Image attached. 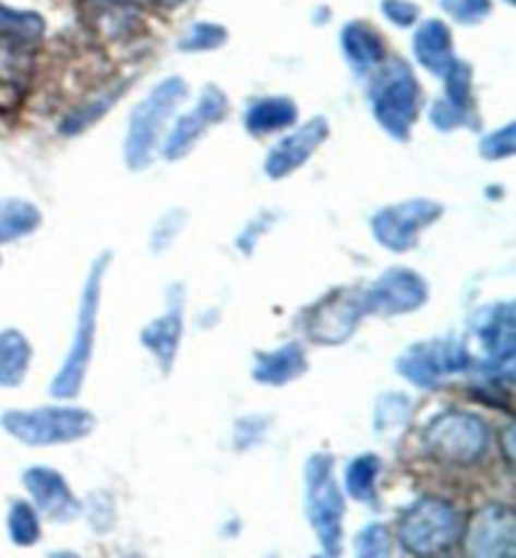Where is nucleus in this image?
Segmentation results:
<instances>
[{
  "label": "nucleus",
  "instance_id": "obj_1",
  "mask_svg": "<svg viewBox=\"0 0 516 558\" xmlns=\"http://www.w3.org/2000/svg\"><path fill=\"white\" fill-rule=\"evenodd\" d=\"M419 81L404 61L393 59L381 65L371 84V104L379 124L391 136L406 138L419 113Z\"/></svg>",
  "mask_w": 516,
  "mask_h": 558
},
{
  "label": "nucleus",
  "instance_id": "obj_2",
  "mask_svg": "<svg viewBox=\"0 0 516 558\" xmlns=\"http://www.w3.org/2000/svg\"><path fill=\"white\" fill-rule=\"evenodd\" d=\"M187 96V84L182 78L171 76L154 88V92L136 106L131 113V126L127 136V161L131 169H144L149 163L159 134L179 104Z\"/></svg>",
  "mask_w": 516,
  "mask_h": 558
},
{
  "label": "nucleus",
  "instance_id": "obj_3",
  "mask_svg": "<svg viewBox=\"0 0 516 558\" xmlns=\"http://www.w3.org/2000/svg\"><path fill=\"white\" fill-rule=\"evenodd\" d=\"M3 428L28 446H51L84 438L94 428V415L81 408H38L11 410L3 417Z\"/></svg>",
  "mask_w": 516,
  "mask_h": 558
},
{
  "label": "nucleus",
  "instance_id": "obj_4",
  "mask_svg": "<svg viewBox=\"0 0 516 558\" xmlns=\"http://www.w3.org/2000/svg\"><path fill=\"white\" fill-rule=\"evenodd\" d=\"M458 515L444 500L423 498L408 508L398 526L400 546L416 556L446 554L456 544Z\"/></svg>",
  "mask_w": 516,
  "mask_h": 558
},
{
  "label": "nucleus",
  "instance_id": "obj_5",
  "mask_svg": "<svg viewBox=\"0 0 516 558\" xmlns=\"http://www.w3.org/2000/svg\"><path fill=\"white\" fill-rule=\"evenodd\" d=\"M425 448L433 458L448 465L477 463L489 448V430L484 421L471 413H444L425 430Z\"/></svg>",
  "mask_w": 516,
  "mask_h": 558
},
{
  "label": "nucleus",
  "instance_id": "obj_6",
  "mask_svg": "<svg viewBox=\"0 0 516 558\" xmlns=\"http://www.w3.org/2000/svg\"><path fill=\"white\" fill-rule=\"evenodd\" d=\"M109 257H101L94 265L92 275H88V284L84 290V300H81L79 312V327L76 338L71 344V355L65 360L61 375L56 377L51 385V392L56 398H73L84 383L88 360H92L94 348V325H96V310H98V294H101V277Z\"/></svg>",
  "mask_w": 516,
  "mask_h": 558
},
{
  "label": "nucleus",
  "instance_id": "obj_7",
  "mask_svg": "<svg viewBox=\"0 0 516 558\" xmlns=\"http://www.w3.org/2000/svg\"><path fill=\"white\" fill-rule=\"evenodd\" d=\"M308 506L317 538L327 556L340 554V521L343 496L333 478V458L315 456L308 463Z\"/></svg>",
  "mask_w": 516,
  "mask_h": 558
},
{
  "label": "nucleus",
  "instance_id": "obj_8",
  "mask_svg": "<svg viewBox=\"0 0 516 558\" xmlns=\"http://www.w3.org/2000/svg\"><path fill=\"white\" fill-rule=\"evenodd\" d=\"M469 365V352L456 340H433L423 344H413L404 357L398 360V371L408 380L423 388H433L441 377L464 371Z\"/></svg>",
  "mask_w": 516,
  "mask_h": 558
},
{
  "label": "nucleus",
  "instance_id": "obj_9",
  "mask_svg": "<svg viewBox=\"0 0 516 558\" xmlns=\"http://www.w3.org/2000/svg\"><path fill=\"white\" fill-rule=\"evenodd\" d=\"M441 217V207L436 202L416 199L404 202L396 207H388L373 217V234L383 247L406 252L413 247L416 236L423 227H429L433 219Z\"/></svg>",
  "mask_w": 516,
  "mask_h": 558
},
{
  "label": "nucleus",
  "instance_id": "obj_10",
  "mask_svg": "<svg viewBox=\"0 0 516 558\" xmlns=\"http://www.w3.org/2000/svg\"><path fill=\"white\" fill-rule=\"evenodd\" d=\"M368 312L365 292L360 290H338L317 305L310 319V338L335 344L350 338V332L356 330L358 319Z\"/></svg>",
  "mask_w": 516,
  "mask_h": 558
},
{
  "label": "nucleus",
  "instance_id": "obj_11",
  "mask_svg": "<svg viewBox=\"0 0 516 558\" xmlns=\"http://www.w3.org/2000/svg\"><path fill=\"white\" fill-rule=\"evenodd\" d=\"M368 310L383 312V315H400L411 312L425 302L423 279L408 269H391L373 284L371 292H365Z\"/></svg>",
  "mask_w": 516,
  "mask_h": 558
},
{
  "label": "nucleus",
  "instance_id": "obj_12",
  "mask_svg": "<svg viewBox=\"0 0 516 558\" xmlns=\"http://www.w3.org/2000/svg\"><path fill=\"white\" fill-rule=\"evenodd\" d=\"M225 113H227L225 94L215 86L204 88L196 109L177 121L175 131H171L167 144H164V154H167V159H179V156H184L192 149V144L196 142V138L202 136V131L209 124L223 121Z\"/></svg>",
  "mask_w": 516,
  "mask_h": 558
},
{
  "label": "nucleus",
  "instance_id": "obj_13",
  "mask_svg": "<svg viewBox=\"0 0 516 558\" xmlns=\"http://www.w3.org/2000/svg\"><path fill=\"white\" fill-rule=\"evenodd\" d=\"M325 136H327V121L323 117H317L313 121H308L305 126H300L288 138H283V142L277 144L267 156V163H265L267 177L283 179L288 177L290 171L302 167V163L310 159V154L325 142Z\"/></svg>",
  "mask_w": 516,
  "mask_h": 558
},
{
  "label": "nucleus",
  "instance_id": "obj_14",
  "mask_svg": "<svg viewBox=\"0 0 516 558\" xmlns=\"http://www.w3.org/2000/svg\"><path fill=\"white\" fill-rule=\"evenodd\" d=\"M514 513L506 506H489L477 515L469 533L471 554L514 556Z\"/></svg>",
  "mask_w": 516,
  "mask_h": 558
},
{
  "label": "nucleus",
  "instance_id": "obj_15",
  "mask_svg": "<svg viewBox=\"0 0 516 558\" xmlns=\"http://www.w3.org/2000/svg\"><path fill=\"white\" fill-rule=\"evenodd\" d=\"M473 332L489 352L491 363L509 367L514 357V310L512 305H496L481 312L473 325ZM512 371V367H509Z\"/></svg>",
  "mask_w": 516,
  "mask_h": 558
},
{
  "label": "nucleus",
  "instance_id": "obj_16",
  "mask_svg": "<svg viewBox=\"0 0 516 558\" xmlns=\"http://www.w3.org/2000/svg\"><path fill=\"white\" fill-rule=\"evenodd\" d=\"M23 481H26L36 506L44 513L51 515V519L71 521L73 515L79 513L76 498L71 496L69 486H65L59 473L48 471V468H31V471L23 475Z\"/></svg>",
  "mask_w": 516,
  "mask_h": 558
},
{
  "label": "nucleus",
  "instance_id": "obj_17",
  "mask_svg": "<svg viewBox=\"0 0 516 558\" xmlns=\"http://www.w3.org/2000/svg\"><path fill=\"white\" fill-rule=\"evenodd\" d=\"M413 53L425 71L436 73V76H446V71L456 61L452 48V33H448L446 23L425 21L413 36Z\"/></svg>",
  "mask_w": 516,
  "mask_h": 558
},
{
  "label": "nucleus",
  "instance_id": "obj_18",
  "mask_svg": "<svg viewBox=\"0 0 516 558\" xmlns=\"http://www.w3.org/2000/svg\"><path fill=\"white\" fill-rule=\"evenodd\" d=\"M305 352H302L300 344H285L277 352H260L255 357V371H252V375L260 383L285 385L292 377L305 373Z\"/></svg>",
  "mask_w": 516,
  "mask_h": 558
},
{
  "label": "nucleus",
  "instance_id": "obj_19",
  "mask_svg": "<svg viewBox=\"0 0 516 558\" xmlns=\"http://www.w3.org/2000/svg\"><path fill=\"white\" fill-rule=\"evenodd\" d=\"M179 335H182V290L177 294V302L169 305L167 315L157 319V323H152L142 335L146 348L159 355L164 371H169L171 360H175Z\"/></svg>",
  "mask_w": 516,
  "mask_h": 558
},
{
  "label": "nucleus",
  "instance_id": "obj_20",
  "mask_svg": "<svg viewBox=\"0 0 516 558\" xmlns=\"http://www.w3.org/2000/svg\"><path fill=\"white\" fill-rule=\"evenodd\" d=\"M343 51H346L348 61L353 63L356 73H365L381 63L383 40L365 23H348L346 31H343Z\"/></svg>",
  "mask_w": 516,
  "mask_h": 558
},
{
  "label": "nucleus",
  "instance_id": "obj_21",
  "mask_svg": "<svg viewBox=\"0 0 516 558\" xmlns=\"http://www.w3.org/2000/svg\"><path fill=\"white\" fill-rule=\"evenodd\" d=\"M31 363V344L21 332H0V388H15L26 377Z\"/></svg>",
  "mask_w": 516,
  "mask_h": 558
},
{
  "label": "nucleus",
  "instance_id": "obj_22",
  "mask_svg": "<svg viewBox=\"0 0 516 558\" xmlns=\"http://www.w3.org/2000/svg\"><path fill=\"white\" fill-rule=\"evenodd\" d=\"M298 119V109L290 98H262L250 106L244 124L252 134H269V131L292 126Z\"/></svg>",
  "mask_w": 516,
  "mask_h": 558
},
{
  "label": "nucleus",
  "instance_id": "obj_23",
  "mask_svg": "<svg viewBox=\"0 0 516 558\" xmlns=\"http://www.w3.org/2000/svg\"><path fill=\"white\" fill-rule=\"evenodd\" d=\"M40 225L38 209L28 202L8 199L0 202V244L21 240Z\"/></svg>",
  "mask_w": 516,
  "mask_h": 558
},
{
  "label": "nucleus",
  "instance_id": "obj_24",
  "mask_svg": "<svg viewBox=\"0 0 516 558\" xmlns=\"http://www.w3.org/2000/svg\"><path fill=\"white\" fill-rule=\"evenodd\" d=\"M379 458L360 456L348 468V494L356 500H373L375 475H379Z\"/></svg>",
  "mask_w": 516,
  "mask_h": 558
},
{
  "label": "nucleus",
  "instance_id": "obj_25",
  "mask_svg": "<svg viewBox=\"0 0 516 558\" xmlns=\"http://www.w3.org/2000/svg\"><path fill=\"white\" fill-rule=\"evenodd\" d=\"M8 529H11L13 544L19 546H31L36 544L40 531H38V515L28 504L23 500H15L11 506V515H8Z\"/></svg>",
  "mask_w": 516,
  "mask_h": 558
},
{
  "label": "nucleus",
  "instance_id": "obj_26",
  "mask_svg": "<svg viewBox=\"0 0 516 558\" xmlns=\"http://www.w3.org/2000/svg\"><path fill=\"white\" fill-rule=\"evenodd\" d=\"M227 40V31L215 23H196L190 33L182 38L179 48L182 51H209V48H219Z\"/></svg>",
  "mask_w": 516,
  "mask_h": 558
},
{
  "label": "nucleus",
  "instance_id": "obj_27",
  "mask_svg": "<svg viewBox=\"0 0 516 558\" xmlns=\"http://www.w3.org/2000/svg\"><path fill=\"white\" fill-rule=\"evenodd\" d=\"M446 84H448V101L456 104L458 109L469 111L471 104V69L461 61H454L452 69L446 71Z\"/></svg>",
  "mask_w": 516,
  "mask_h": 558
},
{
  "label": "nucleus",
  "instance_id": "obj_28",
  "mask_svg": "<svg viewBox=\"0 0 516 558\" xmlns=\"http://www.w3.org/2000/svg\"><path fill=\"white\" fill-rule=\"evenodd\" d=\"M391 546V533L386 526L375 523V526H365L356 538V551L360 556H386Z\"/></svg>",
  "mask_w": 516,
  "mask_h": 558
},
{
  "label": "nucleus",
  "instance_id": "obj_29",
  "mask_svg": "<svg viewBox=\"0 0 516 558\" xmlns=\"http://www.w3.org/2000/svg\"><path fill=\"white\" fill-rule=\"evenodd\" d=\"M441 5L458 23H479L491 11V0H441Z\"/></svg>",
  "mask_w": 516,
  "mask_h": 558
},
{
  "label": "nucleus",
  "instance_id": "obj_30",
  "mask_svg": "<svg viewBox=\"0 0 516 558\" xmlns=\"http://www.w3.org/2000/svg\"><path fill=\"white\" fill-rule=\"evenodd\" d=\"M514 151V124H506L502 131H496V134H491L481 142V154H484L487 159H504V156H512Z\"/></svg>",
  "mask_w": 516,
  "mask_h": 558
},
{
  "label": "nucleus",
  "instance_id": "obj_31",
  "mask_svg": "<svg viewBox=\"0 0 516 558\" xmlns=\"http://www.w3.org/2000/svg\"><path fill=\"white\" fill-rule=\"evenodd\" d=\"M466 113H469V111L458 109L456 104H452L448 98H444V101L433 104L431 121H433V126H439L441 131H448V129H456L458 124H464Z\"/></svg>",
  "mask_w": 516,
  "mask_h": 558
},
{
  "label": "nucleus",
  "instance_id": "obj_32",
  "mask_svg": "<svg viewBox=\"0 0 516 558\" xmlns=\"http://www.w3.org/2000/svg\"><path fill=\"white\" fill-rule=\"evenodd\" d=\"M383 13L400 28L413 26L416 19H419V8L408 3V0H386V3H383Z\"/></svg>",
  "mask_w": 516,
  "mask_h": 558
}]
</instances>
